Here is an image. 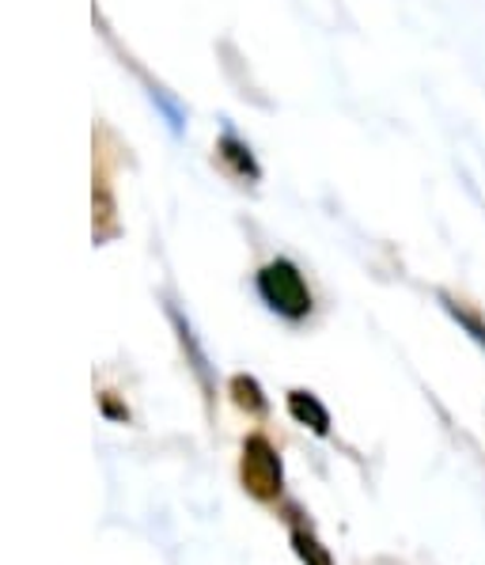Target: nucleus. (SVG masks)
I'll use <instances>...</instances> for the list:
<instances>
[{
	"label": "nucleus",
	"instance_id": "nucleus-4",
	"mask_svg": "<svg viewBox=\"0 0 485 565\" xmlns=\"http://www.w3.org/2000/svg\"><path fill=\"white\" fill-rule=\"evenodd\" d=\"M231 398H236V406L247 414L266 411V395H262V387H258L255 376H231Z\"/></svg>",
	"mask_w": 485,
	"mask_h": 565
},
{
	"label": "nucleus",
	"instance_id": "nucleus-2",
	"mask_svg": "<svg viewBox=\"0 0 485 565\" xmlns=\"http://www.w3.org/2000/svg\"><path fill=\"white\" fill-rule=\"evenodd\" d=\"M239 475H242V490H247L255 501H277V498H281L284 467H281L277 448L262 437V433L247 437V445H242Z\"/></svg>",
	"mask_w": 485,
	"mask_h": 565
},
{
	"label": "nucleus",
	"instance_id": "nucleus-6",
	"mask_svg": "<svg viewBox=\"0 0 485 565\" xmlns=\"http://www.w3.org/2000/svg\"><path fill=\"white\" fill-rule=\"evenodd\" d=\"M440 300H444L448 316H452V319H455V323H459V327H463V330H466V334H471V338H474V342H478V345H482V350H485V323H482V319H478V316H474V311H466V308H463V303H459V300H448V297H440Z\"/></svg>",
	"mask_w": 485,
	"mask_h": 565
},
{
	"label": "nucleus",
	"instance_id": "nucleus-5",
	"mask_svg": "<svg viewBox=\"0 0 485 565\" xmlns=\"http://www.w3.org/2000/svg\"><path fill=\"white\" fill-rule=\"evenodd\" d=\"M292 546H297V554H300L303 565H334L331 551H326V546L319 543V539L311 535L308 527H292Z\"/></svg>",
	"mask_w": 485,
	"mask_h": 565
},
{
	"label": "nucleus",
	"instance_id": "nucleus-1",
	"mask_svg": "<svg viewBox=\"0 0 485 565\" xmlns=\"http://www.w3.org/2000/svg\"><path fill=\"white\" fill-rule=\"evenodd\" d=\"M258 297L266 300V308L281 319H292V323L311 316V289L289 258H277V263L258 269Z\"/></svg>",
	"mask_w": 485,
	"mask_h": 565
},
{
	"label": "nucleus",
	"instance_id": "nucleus-3",
	"mask_svg": "<svg viewBox=\"0 0 485 565\" xmlns=\"http://www.w3.org/2000/svg\"><path fill=\"white\" fill-rule=\"evenodd\" d=\"M289 414L297 417L303 429L315 433V437H326V433H331V411H326L311 391H289Z\"/></svg>",
	"mask_w": 485,
	"mask_h": 565
}]
</instances>
